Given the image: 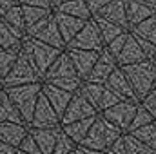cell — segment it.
Returning <instances> with one entry per match:
<instances>
[{
  "label": "cell",
  "instance_id": "cell-1",
  "mask_svg": "<svg viewBox=\"0 0 156 154\" xmlns=\"http://www.w3.org/2000/svg\"><path fill=\"white\" fill-rule=\"evenodd\" d=\"M131 89L134 91L138 102H142L149 91L156 85V64L153 60H144L138 64H129L122 67Z\"/></svg>",
  "mask_w": 156,
  "mask_h": 154
},
{
  "label": "cell",
  "instance_id": "cell-2",
  "mask_svg": "<svg viewBox=\"0 0 156 154\" xmlns=\"http://www.w3.org/2000/svg\"><path fill=\"white\" fill-rule=\"evenodd\" d=\"M122 134H123V132L118 129L116 125H113L107 118H104V116L98 113L96 118H94V123L91 125L87 136L83 138V142H82L80 145L85 147V149L104 151V152H105Z\"/></svg>",
  "mask_w": 156,
  "mask_h": 154
},
{
  "label": "cell",
  "instance_id": "cell-3",
  "mask_svg": "<svg viewBox=\"0 0 156 154\" xmlns=\"http://www.w3.org/2000/svg\"><path fill=\"white\" fill-rule=\"evenodd\" d=\"M66 47H69V49H83V51H98V53L105 47L93 16L89 20H85L83 27L78 31L76 37L71 40Z\"/></svg>",
  "mask_w": 156,
  "mask_h": 154
},
{
  "label": "cell",
  "instance_id": "cell-4",
  "mask_svg": "<svg viewBox=\"0 0 156 154\" xmlns=\"http://www.w3.org/2000/svg\"><path fill=\"white\" fill-rule=\"evenodd\" d=\"M94 114H98L96 109L89 103V100L78 89L76 93H73L71 102L67 103L64 114L60 118V123L67 125V123H73V121H78V120H83V118H89V116H94Z\"/></svg>",
  "mask_w": 156,
  "mask_h": 154
},
{
  "label": "cell",
  "instance_id": "cell-5",
  "mask_svg": "<svg viewBox=\"0 0 156 154\" xmlns=\"http://www.w3.org/2000/svg\"><path fill=\"white\" fill-rule=\"evenodd\" d=\"M136 109H138V103H133V102H118L116 105L105 109L100 114L104 116V118H107L113 125H116L122 132H129V125H131L133 118L136 114Z\"/></svg>",
  "mask_w": 156,
  "mask_h": 154
},
{
  "label": "cell",
  "instance_id": "cell-6",
  "mask_svg": "<svg viewBox=\"0 0 156 154\" xmlns=\"http://www.w3.org/2000/svg\"><path fill=\"white\" fill-rule=\"evenodd\" d=\"M104 85L116 96L120 102H133V103H140L138 102V98H136V94H134V91L131 89V85H129V82H127V78L123 75V71H122V67H116L109 76L107 80L104 82Z\"/></svg>",
  "mask_w": 156,
  "mask_h": 154
},
{
  "label": "cell",
  "instance_id": "cell-7",
  "mask_svg": "<svg viewBox=\"0 0 156 154\" xmlns=\"http://www.w3.org/2000/svg\"><path fill=\"white\" fill-rule=\"evenodd\" d=\"M33 35H37L47 45H53V47H58V49H66V42L62 40V35L58 31V26H56V20L51 15L37 22V26L33 27Z\"/></svg>",
  "mask_w": 156,
  "mask_h": 154
},
{
  "label": "cell",
  "instance_id": "cell-8",
  "mask_svg": "<svg viewBox=\"0 0 156 154\" xmlns=\"http://www.w3.org/2000/svg\"><path fill=\"white\" fill-rule=\"evenodd\" d=\"M118 67L116 64V58L107 51V47H104L102 51H100V54H98V60H96V64H94V67L91 69V73H89V76L85 78L83 82H93V83H104L107 76L115 71Z\"/></svg>",
  "mask_w": 156,
  "mask_h": 154
},
{
  "label": "cell",
  "instance_id": "cell-9",
  "mask_svg": "<svg viewBox=\"0 0 156 154\" xmlns=\"http://www.w3.org/2000/svg\"><path fill=\"white\" fill-rule=\"evenodd\" d=\"M66 51H67L73 65H75L76 75L82 80H85V78L89 76L91 69L94 67L100 53L98 51H83V49H69V47H66Z\"/></svg>",
  "mask_w": 156,
  "mask_h": 154
},
{
  "label": "cell",
  "instance_id": "cell-10",
  "mask_svg": "<svg viewBox=\"0 0 156 154\" xmlns=\"http://www.w3.org/2000/svg\"><path fill=\"white\" fill-rule=\"evenodd\" d=\"M144 60H149V58L142 51V47L136 42V38L129 33L123 47H122V51L118 53V56H116L118 67H123V65H129V64H138V62H144Z\"/></svg>",
  "mask_w": 156,
  "mask_h": 154
},
{
  "label": "cell",
  "instance_id": "cell-11",
  "mask_svg": "<svg viewBox=\"0 0 156 154\" xmlns=\"http://www.w3.org/2000/svg\"><path fill=\"white\" fill-rule=\"evenodd\" d=\"M53 16L56 20L58 31L62 35V40L66 42V45L76 37V33L83 27V24H85L83 18H76V16H71V15H66V13H58V11H55Z\"/></svg>",
  "mask_w": 156,
  "mask_h": 154
},
{
  "label": "cell",
  "instance_id": "cell-12",
  "mask_svg": "<svg viewBox=\"0 0 156 154\" xmlns=\"http://www.w3.org/2000/svg\"><path fill=\"white\" fill-rule=\"evenodd\" d=\"M125 2L127 0H113L107 5H104L96 15L116 24L120 27H123L125 31H129V22H127V9H125Z\"/></svg>",
  "mask_w": 156,
  "mask_h": 154
},
{
  "label": "cell",
  "instance_id": "cell-13",
  "mask_svg": "<svg viewBox=\"0 0 156 154\" xmlns=\"http://www.w3.org/2000/svg\"><path fill=\"white\" fill-rule=\"evenodd\" d=\"M62 51H64V49L47 45V44H44V42L35 44V47H33V56H35V65H37L38 73H45Z\"/></svg>",
  "mask_w": 156,
  "mask_h": 154
},
{
  "label": "cell",
  "instance_id": "cell-14",
  "mask_svg": "<svg viewBox=\"0 0 156 154\" xmlns=\"http://www.w3.org/2000/svg\"><path fill=\"white\" fill-rule=\"evenodd\" d=\"M67 76H78L76 71H75V65L67 54V51H62L56 60L51 64V67L45 71V78L47 82L53 80V78H67Z\"/></svg>",
  "mask_w": 156,
  "mask_h": 154
},
{
  "label": "cell",
  "instance_id": "cell-15",
  "mask_svg": "<svg viewBox=\"0 0 156 154\" xmlns=\"http://www.w3.org/2000/svg\"><path fill=\"white\" fill-rule=\"evenodd\" d=\"M44 96L47 98V102L51 103V107L55 109V113L58 114V118H62L66 107H67V103L71 102L73 93L64 91V89H60V87H55L53 83H47V85H45V94H44Z\"/></svg>",
  "mask_w": 156,
  "mask_h": 154
},
{
  "label": "cell",
  "instance_id": "cell-16",
  "mask_svg": "<svg viewBox=\"0 0 156 154\" xmlns=\"http://www.w3.org/2000/svg\"><path fill=\"white\" fill-rule=\"evenodd\" d=\"M94 118H96V114L89 116V118H83V120H78V121H73V123H67V125H62V131H64L76 145H80V143L83 142V138L87 136L91 125L94 123Z\"/></svg>",
  "mask_w": 156,
  "mask_h": 154
},
{
  "label": "cell",
  "instance_id": "cell-17",
  "mask_svg": "<svg viewBox=\"0 0 156 154\" xmlns=\"http://www.w3.org/2000/svg\"><path fill=\"white\" fill-rule=\"evenodd\" d=\"M125 9H127V22H129V29L134 27L136 24L144 22L145 18L153 16L156 13V9L149 7V5H144V4H138L134 0H127L125 2Z\"/></svg>",
  "mask_w": 156,
  "mask_h": 154
},
{
  "label": "cell",
  "instance_id": "cell-18",
  "mask_svg": "<svg viewBox=\"0 0 156 154\" xmlns=\"http://www.w3.org/2000/svg\"><path fill=\"white\" fill-rule=\"evenodd\" d=\"M58 123H60L58 114L55 113L47 98L42 96L38 102V109H37V125H42L44 129H53V127H58Z\"/></svg>",
  "mask_w": 156,
  "mask_h": 154
},
{
  "label": "cell",
  "instance_id": "cell-19",
  "mask_svg": "<svg viewBox=\"0 0 156 154\" xmlns=\"http://www.w3.org/2000/svg\"><path fill=\"white\" fill-rule=\"evenodd\" d=\"M55 9L58 13H66V15H71V16H76V18H83V20H89L93 16L85 0H67V2L60 4L58 7H55Z\"/></svg>",
  "mask_w": 156,
  "mask_h": 154
},
{
  "label": "cell",
  "instance_id": "cell-20",
  "mask_svg": "<svg viewBox=\"0 0 156 154\" xmlns=\"http://www.w3.org/2000/svg\"><path fill=\"white\" fill-rule=\"evenodd\" d=\"M93 20L96 22V27H98L100 37H102V40H104V45H107L111 40L116 38L118 35L125 33L123 27H120V26L109 22V20H105V18H102V16H98V15H93Z\"/></svg>",
  "mask_w": 156,
  "mask_h": 154
},
{
  "label": "cell",
  "instance_id": "cell-21",
  "mask_svg": "<svg viewBox=\"0 0 156 154\" xmlns=\"http://www.w3.org/2000/svg\"><path fill=\"white\" fill-rule=\"evenodd\" d=\"M129 33H133L134 37H140V38L147 40V42H151V44L156 45V13L153 16L145 18L144 22L136 24L134 27H131Z\"/></svg>",
  "mask_w": 156,
  "mask_h": 154
},
{
  "label": "cell",
  "instance_id": "cell-22",
  "mask_svg": "<svg viewBox=\"0 0 156 154\" xmlns=\"http://www.w3.org/2000/svg\"><path fill=\"white\" fill-rule=\"evenodd\" d=\"M104 91H105V85L104 83H93V82H83L82 87H80V93L89 100V103L96 109V113L100 109V102H102Z\"/></svg>",
  "mask_w": 156,
  "mask_h": 154
},
{
  "label": "cell",
  "instance_id": "cell-23",
  "mask_svg": "<svg viewBox=\"0 0 156 154\" xmlns=\"http://www.w3.org/2000/svg\"><path fill=\"white\" fill-rule=\"evenodd\" d=\"M58 127H53V129H44V131H38L35 134L37 142H38L40 149H42V154H53V149H55V142H56V134H58Z\"/></svg>",
  "mask_w": 156,
  "mask_h": 154
},
{
  "label": "cell",
  "instance_id": "cell-24",
  "mask_svg": "<svg viewBox=\"0 0 156 154\" xmlns=\"http://www.w3.org/2000/svg\"><path fill=\"white\" fill-rule=\"evenodd\" d=\"M131 134L134 138H138L140 142H144L147 147H151L156 152V121H151V123H147V125H144L140 129L131 131Z\"/></svg>",
  "mask_w": 156,
  "mask_h": 154
},
{
  "label": "cell",
  "instance_id": "cell-25",
  "mask_svg": "<svg viewBox=\"0 0 156 154\" xmlns=\"http://www.w3.org/2000/svg\"><path fill=\"white\" fill-rule=\"evenodd\" d=\"M123 143H125L127 154H156L151 147H147L144 142L134 138L131 132H123Z\"/></svg>",
  "mask_w": 156,
  "mask_h": 154
},
{
  "label": "cell",
  "instance_id": "cell-26",
  "mask_svg": "<svg viewBox=\"0 0 156 154\" xmlns=\"http://www.w3.org/2000/svg\"><path fill=\"white\" fill-rule=\"evenodd\" d=\"M76 143L60 129L58 134H56V142H55V149H53V154H69L73 151H76Z\"/></svg>",
  "mask_w": 156,
  "mask_h": 154
},
{
  "label": "cell",
  "instance_id": "cell-27",
  "mask_svg": "<svg viewBox=\"0 0 156 154\" xmlns=\"http://www.w3.org/2000/svg\"><path fill=\"white\" fill-rule=\"evenodd\" d=\"M49 83H53L55 87H60L64 91H69V93H76L78 89L82 87L83 80L80 76H67V78H53L49 80Z\"/></svg>",
  "mask_w": 156,
  "mask_h": 154
},
{
  "label": "cell",
  "instance_id": "cell-28",
  "mask_svg": "<svg viewBox=\"0 0 156 154\" xmlns=\"http://www.w3.org/2000/svg\"><path fill=\"white\" fill-rule=\"evenodd\" d=\"M151 121H154V118L151 116V113H149L142 103H138L136 114H134L133 121H131V125H129V132L134 131V129H140V127H144V125H147V123H151Z\"/></svg>",
  "mask_w": 156,
  "mask_h": 154
},
{
  "label": "cell",
  "instance_id": "cell-29",
  "mask_svg": "<svg viewBox=\"0 0 156 154\" xmlns=\"http://www.w3.org/2000/svg\"><path fill=\"white\" fill-rule=\"evenodd\" d=\"M127 35H129V31H125V33H122V35H118L115 40H111L105 47H107V51L116 58L118 56V53L122 51V47H123V44H125V40H127Z\"/></svg>",
  "mask_w": 156,
  "mask_h": 154
},
{
  "label": "cell",
  "instance_id": "cell-30",
  "mask_svg": "<svg viewBox=\"0 0 156 154\" xmlns=\"http://www.w3.org/2000/svg\"><path fill=\"white\" fill-rule=\"evenodd\" d=\"M140 103H142V105H144V107L151 113V116L156 120V85L151 89V91H149V94H147V96H145Z\"/></svg>",
  "mask_w": 156,
  "mask_h": 154
},
{
  "label": "cell",
  "instance_id": "cell-31",
  "mask_svg": "<svg viewBox=\"0 0 156 154\" xmlns=\"http://www.w3.org/2000/svg\"><path fill=\"white\" fill-rule=\"evenodd\" d=\"M118 102H120V100H118L116 96H115V94H113V93H111L107 87H105V91H104V96H102V102H100V109H98V113H104L105 109H109V107L116 105Z\"/></svg>",
  "mask_w": 156,
  "mask_h": 154
},
{
  "label": "cell",
  "instance_id": "cell-32",
  "mask_svg": "<svg viewBox=\"0 0 156 154\" xmlns=\"http://www.w3.org/2000/svg\"><path fill=\"white\" fill-rule=\"evenodd\" d=\"M133 35V33H131ZM134 37V35H133ZM136 38V42L140 44V47H142V51L145 53V56L149 58V60H154L156 58V45L154 44H151V42H147V40H144V38H140V37H134Z\"/></svg>",
  "mask_w": 156,
  "mask_h": 154
},
{
  "label": "cell",
  "instance_id": "cell-33",
  "mask_svg": "<svg viewBox=\"0 0 156 154\" xmlns=\"http://www.w3.org/2000/svg\"><path fill=\"white\" fill-rule=\"evenodd\" d=\"M105 152H107V154H127V151H125V143H123V134L118 138L116 142H115V143L105 151Z\"/></svg>",
  "mask_w": 156,
  "mask_h": 154
},
{
  "label": "cell",
  "instance_id": "cell-34",
  "mask_svg": "<svg viewBox=\"0 0 156 154\" xmlns=\"http://www.w3.org/2000/svg\"><path fill=\"white\" fill-rule=\"evenodd\" d=\"M85 2H87V7H89L91 15H96L104 5H107V4L113 2V0H85Z\"/></svg>",
  "mask_w": 156,
  "mask_h": 154
},
{
  "label": "cell",
  "instance_id": "cell-35",
  "mask_svg": "<svg viewBox=\"0 0 156 154\" xmlns=\"http://www.w3.org/2000/svg\"><path fill=\"white\" fill-rule=\"evenodd\" d=\"M76 154H105V152H104V151H93V149H85V147L78 145V147H76Z\"/></svg>",
  "mask_w": 156,
  "mask_h": 154
},
{
  "label": "cell",
  "instance_id": "cell-36",
  "mask_svg": "<svg viewBox=\"0 0 156 154\" xmlns=\"http://www.w3.org/2000/svg\"><path fill=\"white\" fill-rule=\"evenodd\" d=\"M35 5H38V7H42V9H51L53 5H51V2L49 0H31Z\"/></svg>",
  "mask_w": 156,
  "mask_h": 154
},
{
  "label": "cell",
  "instance_id": "cell-37",
  "mask_svg": "<svg viewBox=\"0 0 156 154\" xmlns=\"http://www.w3.org/2000/svg\"><path fill=\"white\" fill-rule=\"evenodd\" d=\"M134 2H138V4H144V5H149V7L156 9V0H134Z\"/></svg>",
  "mask_w": 156,
  "mask_h": 154
},
{
  "label": "cell",
  "instance_id": "cell-38",
  "mask_svg": "<svg viewBox=\"0 0 156 154\" xmlns=\"http://www.w3.org/2000/svg\"><path fill=\"white\" fill-rule=\"evenodd\" d=\"M49 2H51V5H53V7H58L60 4H64V2H67V0H49Z\"/></svg>",
  "mask_w": 156,
  "mask_h": 154
},
{
  "label": "cell",
  "instance_id": "cell-39",
  "mask_svg": "<svg viewBox=\"0 0 156 154\" xmlns=\"http://www.w3.org/2000/svg\"><path fill=\"white\" fill-rule=\"evenodd\" d=\"M69 154H76V151H73V152H69Z\"/></svg>",
  "mask_w": 156,
  "mask_h": 154
},
{
  "label": "cell",
  "instance_id": "cell-40",
  "mask_svg": "<svg viewBox=\"0 0 156 154\" xmlns=\"http://www.w3.org/2000/svg\"><path fill=\"white\" fill-rule=\"evenodd\" d=\"M153 62H154V64H156V58H154V60H153Z\"/></svg>",
  "mask_w": 156,
  "mask_h": 154
},
{
  "label": "cell",
  "instance_id": "cell-41",
  "mask_svg": "<svg viewBox=\"0 0 156 154\" xmlns=\"http://www.w3.org/2000/svg\"><path fill=\"white\" fill-rule=\"evenodd\" d=\"M105 154H107V152H105Z\"/></svg>",
  "mask_w": 156,
  "mask_h": 154
},
{
  "label": "cell",
  "instance_id": "cell-42",
  "mask_svg": "<svg viewBox=\"0 0 156 154\" xmlns=\"http://www.w3.org/2000/svg\"><path fill=\"white\" fill-rule=\"evenodd\" d=\"M154 121H156V120H154Z\"/></svg>",
  "mask_w": 156,
  "mask_h": 154
}]
</instances>
